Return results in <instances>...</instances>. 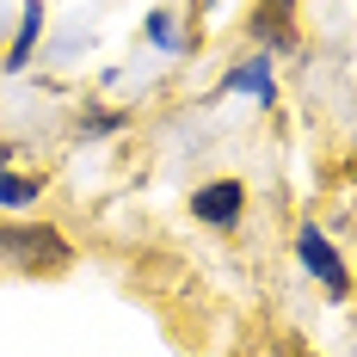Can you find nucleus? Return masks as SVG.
Returning a JSON list of instances; mask_svg holds the SVG:
<instances>
[{
  "instance_id": "nucleus-1",
  "label": "nucleus",
  "mask_w": 357,
  "mask_h": 357,
  "mask_svg": "<svg viewBox=\"0 0 357 357\" xmlns=\"http://www.w3.org/2000/svg\"><path fill=\"white\" fill-rule=\"evenodd\" d=\"M0 259L6 265H25V271H56V265H68L74 252L68 241L56 234V228H0Z\"/></svg>"
},
{
  "instance_id": "nucleus-2",
  "label": "nucleus",
  "mask_w": 357,
  "mask_h": 357,
  "mask_svg": "<svg viewBox=\"0 0 357 357\" xmlns=\"http://www.w3.org/2000/svg\"><path fill=\"white\" fill-rule=\"evenodd\" d=\"M296 247H302V265H308V271H314L333 296H345V265L333 259V247H326L321 228H302V241H296Z\"/></svg>"
},
{
  "instance_id": "nucleus-3",
  "label": "nucleus",
  "mask_w": 357,
  "mask_h": 357,
  "mask_svg": "<svg viewBox=\"0 0 357 357\" xmlns=\"http://www.w3.org/2000/svg\"><path fill=\"white\" fill-rule=\"evenodd\" d=\"M241 204H247V191H241L234 178H222V185H204V191L191 197V210L204 215V222H215V228H228V222L241 215Z\"/></svg>"
},
{
  "instance_id": "nucleus-4",
  "label": "nucleus",
  "mask_w": 357,
  "mask_h": 357,
  "mask_svg": "<svg viewBox=\"0 0 357 357\" xmlns=\"http://www.w3.org/2000/svg\"><path fill=\"white\" fill-rule=\"evenodd\" d=\"M222 86H228V93H252V99H271V68H265V62H247V68L228 74Z\"/></svg>"
},
{
  "instance_id": "nucleus-5",
  "label": "nucleus",
  "mask_w": 357,
  "mask_h": 357,
  "mask_svg": "<svg viewBox=\"0 0 357 357\" xmlns=\"http://www.w3.org/2000/svg\"><path fill=\"white\" fill-rule=\"evenodd\" d=\"M37 31H43V6H25V25H19V43H13V56H6V68H25V62H31Z\"/></svg>"
},
{
  "instance_id": "nucleus-6",
  "label": "nucleus",
  "mask_w": 357,
  "mask_h": 357,
  "mask_svg": "<svg viewBox=\"0 0 357 357\" xmlns=\"http://www.w3.org/2000/svg\"><path fill=\"white\" fill-rule=\"evenodd\" d=\"M37 197V178H13V173H0V204H13V210H19V204H31Z\"/></svg>"
},
{
  "instance_id": "nucleus-7",
  "label": "nucleus",
  "mask_w": 357,
  "mask_h": 357,
  "mask_svg": "<svg viewBox=\"0 0 357 357\" xmlns=\"http://www.w3.org/2000/svg\"><path fill=\"white\" fill-rule=\"evenodd\" d=\"M148 37H154V43H173V19H167V13H154V19H148Z\"/></svg>"
},
{
  "instance_id": "nucleus-8",
  "label": "nucleus",
  "mask_w": 357,
  "mask_h": 357,
  "mask_svg": "<svg viewBox=\"0 0 357 357\" xmlns=\"http://www.w3.org/2000/svg\"><path fill=\"white\" fill-rule=\"evenodd\" d=\"M6 160H13V148H0V173H6Z\"/></svg>"
}]
</instances>
